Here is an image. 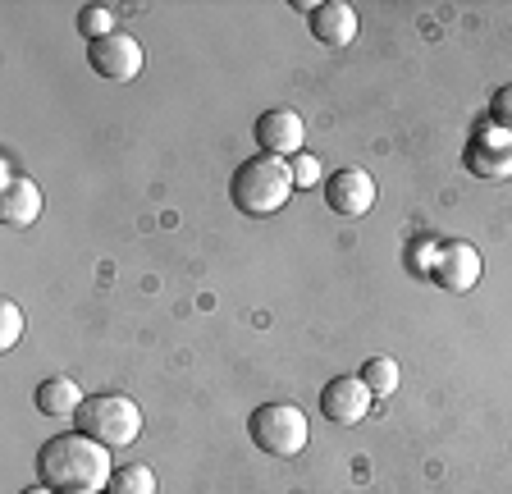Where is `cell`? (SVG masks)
<instances>
[{"instance_id":"cell-1","label":"cell","mask_w":512,"mask_h":494,"mask_svg":"<svg viewBox=\"0 0 512 494\" xmlns=\"http://www.w3.org/2000/svg\"><path fill=\"white\" fill-rule=\"evenodd\" d=\"M37 476L55 494H101V490H110L115 467H110L106 444L87 440L83 430H69V435H55V440L42 444Z\"/></svg>"},{"instance_id":"cell-2","label":"cell","mask_w":512,"mask_h":494,"mask_svg":"<svg viewBox=\"0 0 512 494\" xmlns=\"http://www.w3.org/2000/svg\"><path fill=\"white\" fill-rule=\"evenodd\" d=\"M293 165L284 161V156H252V161H243L234 170V183H229V197H234V206L243 215H275L288 206V197H293Z\"/></svg>"},{"instance_id":"cell-3","label":"cell","mask_w":512,"mask_h":494,"mask_svg":"<svg viewBox=\"0 0 512 494\" xmlns=\"http://www.w3.org/2000/svg\"><path fill=\"white\" fill-rule=\"evenodd\" d=\"M78 430L106 449H128L142 435V408L128 394H92L78 408Z\"/></svg>"},{"instance_id":"cell-4","label":"cell","mask_w":512,"mask_h":494,"mask_svg":"<svg viewBox=\"0 0 512 494\" xmlns=\"http://www.w3.org/2000/svg\"><path fill=\"white\" fill-rule=\"evenodd\" d=\"M247 435L270 458H298L307 449V417L293 403H266L247 417Z\"/></svg>"},{"instance_id":"cell-5","label":"cell","mask_w":512,"mask_h":494,"mask_svg":"<svg viewBox=\"0 0 512 494\" xmlns=\"http://www.w3.org/2000/svg\"><path fill=\"white\" fill-rule=\"evenodd\" d=\"M480 275H485V261H480V252L471 243H462V238H448V243L435 247L430 280H435L439 289L467 293V289H476V284H480Z\"/></svg>"},{"instance_id":"cell-6","label":"cell","mask_w":512,"mask_h":494,"mask_svg":"<svg viewBox=\"0 0 512 494\" xmlns=\"http://www.w3.org/2000/svg\"><path fill=\"white\" fill-rule=\"evenodd\" d=\"M87 65L106 83H133L142 74V42L128 33H110L101 42H87Z\"/></svg>"},{"instance_id":"cell-7","label":"cell","mask_w":512,"mask_h":494,"mask_svg":"<svg viewBox=\"0 0 512 494\" xmlns=\"http://www.w3.org/2000/svg\"><path fill=\"white\" fill-rule=\"evenodd\" d=\"M462 165L471 174H480V179H512V133L494 129V124H480L467 138Z\"/></svg>"},{"instance_id":"cell-8","label":"cell","mask_w":512,"mask_h":494,"mask_svg":"<svg viewBox=\"0 0 512 494\" xmlns=\"http://www.w3.org/2000/svg\"><path fill=\"white\" fill-rule=\"evenodd\" d=\"M371 398L375 394L362 376H339L320 389V412L330 421H339V426H357V421H366V412H371Z\"/></svg>"},{"instance_id":"cell-9","label":"cell","mask_w":512,"mask_h":494,"mask_svg":"<svg viewBox=\"0 0 512 494\" xmlns=\"http://www.w3.org/2000/svg\"><path fill=\"white\" fill-rule=\"evenodd\" d=\"M371 202H375V179L366 170H357V165L334 170L330 179H325V206H330L334 215H366Z\"/></svg>"},{"instance_id":"cell-10","label":"cell","mask_w":512,"mask_h":494,"mask_svg":"<svg viewBox=\"0 0 512 494\" xmlns=\"http://www.w3.org/2000/svg\"><path fill=\"white\" fill-rule=\"evenodd\" d=\"M42 188L32 179H23V174H5L0 179V220L10 229H32L37 220H42Z\"/></svg>"},{"instance_id":"cell-11","label":"cell","mask_w":512,"mask_h":494,"mask_svg":"<svg viewBox=\"0 0 512 494\" xmlns=\"http://www.w3.org/2000/svg\"><path fill=\"white\" fill-rule=\"evenodd\" d=\"M252 133H256V142H261L266 156H298L302 138H307L298 110H266V115L256 119Z\"/></svg>"},{"instance_id":"cell-12","label":"cell","mask_w":512,"mask_h":494,"mask_svg":"<svg viewBox=\"0 0 512 494\" xmlns=\"http://www.w3.org/2000/svg\"><path fill=\"white\" fill-rule=\"evenodd\" d=\"M311 37H316L320 46H330V51L348 46L352 37H357V10L343 5V0H325V5H316V10H311Z\"/></svg>"},{"instance_id":"cell-13","label":"cell","mask_w":512,"mask_h":494,"mask_svg":"<svg viewBox=\"0 0 512 494\" xmlns=\"http://www.w3.org/2000/svg\"><path fill=\"white\" fill-rule=\"evenodd\" d=\"M37 408L46 412V417H78V408H83V389H78V380L69 376H51L37 385Z\"/></svg>"},{"instance_id":"cell-14","label":"cell","mask_w":512,"mask_h":494,"mask_svg":"<svg viewBox=\"0 0 512 494\" xmlns=\"http://www.w3.org/2000/svg\"><path fill=\"white\" fill-rule=\"evenodd\" d=\"M106 494H156V472L142 467V462H128L110 476V490Z\"/></svg>"},{"instance_id":"cell-15","label":"cell","mask_w":512,"mask_h":494,"mask_svg":"<svg viewBox=\"0 0 512 494\" xmlns=\"http://www.w3.org/2000/svg\"><path fill=\"white\" fill-rule=\"evenodd\" d=\"M362 380L371 385V394H375V398L394 394V389H398V362H394V357H366Z\"/></svg>"},{"instance_id":"cell-16","label":"cell","mask_w":512,"mask_h":494,"mask_svg":"<svg viewBox=\"0 0 512 494\" xmlns=\"http://www.w3.org/2000/svg\"><path fill=\"white\" fill-rule=\"evenodd\" d=\"M78 33H83L87 42H101V37L119 33L115 10H106V5H87V10H78Z\"/></svg>"},{"instance_id":"cell-17","label":"cell","mask_w":512,"mask_h":494,"mask_svg":"<svg viewBox=\"0 0 512 494\" xmlns=\"http://www.w3.org/2000/svg\"><path fill=\"white\" fill-rule=\"evenodd\" d=\"M23 339V312H19V302L5 298V307H0V348L10 353V348H19Z\"/></svg>"},{"instance_id":"cell-18","label":"cell","mask_w":512,"mask_h":494,"mask_svg":"<svg viewBox=\"0 0 512 494\" xmlns=\"http://www.w3.org/2000/svg\"><path fill=\"white\" fill-rule=\"evenodd\" d=\"M490 124L503 129V133H512V83L499 87V92L490 97Z\"/></svg>"},{"instance_id":"cell-19","label":"cell","mask_w":512,"mask_h":494,"mask_svg":"<svg viewBox=\"0 0 512 494\" xmlns=\"http://www.w3.org/2000/svg\"><path fill=\"white\" fill-rule=\"evenodd\" d=\"M288 165H293V183H298V188H316V183H320V161H316V156L298 151Z\"/></svg>"},{"instance_id":"cell-20","label":"cell","mask_w":512,"mask_h":494,"mask_svg":"<svg viewBox=\"0 0 512 494\" xmlns=\"http://www.w3.org/2000/svg\"><path fill=\"white\" fill-rule=\"evenodd\" d=\"M19 494H55V490H46V485H32V490H19Z\"/></svg>"}]
</instances>
